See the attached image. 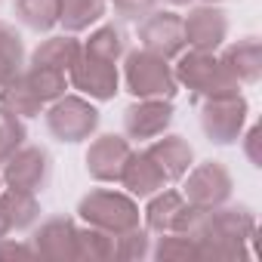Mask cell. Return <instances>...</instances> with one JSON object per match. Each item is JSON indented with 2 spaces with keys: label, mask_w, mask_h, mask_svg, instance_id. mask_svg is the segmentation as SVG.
I'll list each match as a JSON object with an SVG mask.
<instances>
[{
  "label": "cell",
  "mask_w": 262,
  "mask_h": 262,
  "mask_svg": "<svg viewBox=\"0 0 262 262\" xmlns=\"http://www.w3.org/2000/svg\"><path fill=\"white\" fill-rule=\"evenodd\" d=\"M256 219L247 207H216L207 213V225L198 237V259L204 262H241L250 256Z\"/></svg>",
  "instance_id": "cell-1"
},
{
  "label": "cell",
  "mask_w": 262,
  "mask_h": 262,
  "mask_svg": "<svg viewBox=\"0 0 262 262\" xmlns=\"http://www.w3.org/2000/svg\"><path fill=\"white\" fill-rule=\"evenodd\" d=\"M77 216L86 225L102 228L108 234H126L142 225L136 198H129L126 191H111V188H93L90 194H83L77 204Z\"/></svg>",
  "instance_id": "cell-2"
},
{
  "label": "cell",
  "mask_w": 262,
  "mask_h": 262,
  "mask_svg": "<svg viewBox=\"0 0 262 262\" xmlns=\"http://www.w3.org/2000/svg\"><path fill=\"white\" fill-rule=\"evenodd\" d=\"M176 80L179 86H185L194 99H213V96H228V93H241V83L222 68L216 53H204V50H182L176 56Z\"/></svg>",
  "instance_id": "cell-3"
},
{
  "label": "cell",
  "mask_w": 262,
  "mask_h": 262,
  "mask_svg": "<svg viewBox=\"0 0 262 262\" xmlns=\"http://www.w3.org/2000/svg\"><path fill=\"white\" fill-rule=\"evenodd\" d=\"M123 83L126 93H133L136 99H173L179 93L170 59L148 50L123 53Z\"/></svg>",
  "instance_id": "cell-4"
},
{
  "label": "cell",
  "mask_w": 262,
  "mask_h": 262,
  "mask_svg": "<svg viewBox=\"0 0 262 262\" xmlns=\"http://www.w3.org/2000/svg\"><path fill=\"white\" fill-rule=\"evenodd\" d=\"M43 114H47V129L53 133V139L68 142V145L86 142L99 129V108L83 96L65 93L62 99L50 102V108Z\"/></svg>",
  "instance_id": "cell-5"
},
{
  "label": "cell",
  "mask_w": 262,
  "mask_h": 262,
  "mask_svg": "<svg viewBox=\"0 0 262 262\" xmlns=\"http://www.w3.org/2000/svg\"><path fill=\"white\" fill-rule=\"evenodd\" d=\"M247 99L241 93H228V96H213L204 99L201 105V129L204 136L216 145H234L244 133L247 123Z\"/></svg>",
  "instance_id": "cell-6"
},
{
  "label": "cell",
  "mask_w": 262,
  "mask_h": 262,
  "mask_svg": "<svg viewBox=\"0 0 262 262\" xmlns=\"http://www.w3.org/2000/svg\"><path fill=\"white\" fill-rule=\"evenodd\" d=\"M68 86H74L77 93H83L86 99L96 102H108L117 96L120 90V74H117V62L99 59L93 53H86L80 47L74 65L68 68Z\"/></svg>",
  "instance_id": "cell-7"
},
{
  "label": "cell",
  "mask_w": 262,
  "mask_h": 262,
  "mask_svg": "<svg viewBox=\"0 0 262 262\" xmlns=\"http://www.w3.org/2000/svg\"><path fill=\"white\" fill-rule=\"evenodd\" d=\"M182 179H185L182 198L201 210H216V207L228 204V198L234 191V179L219 161H204L194 170H188Z\"/></svg>",
  "instance_id": "cell-8"
},
{
  "label": "cell",
  "mask_w": 262,
  "mask_h": 262,
  "mask_svg": "<svg viewBox=\"0 0 262 262\" xmlns=\"http://www.w3.org/2000/svg\"><path fill=\"white\" fill-rule=\"evenodd\" d=\"M50 173H53V161H50L47 148H40V145H22L13 158L4 161V173H0V176H4L7 188L37 194V191L47 188Z\"/></svg>",
  "instance_id": "cell-9"
},
{
  "label": "cell",
  "mask_w": 262,
  "mask_h": 262,
  "mask_svg": "<svg viewBox=\"0 0 262 262\" xmlns=\"http://www.w3.org/2000/svg\"><path fill=\"white\" fill-rule=\"evenodd\" d=\"M176 117L170 99H136L123 111V133L126 139H158L164 136Z\"/></svg>",
  "instance_id": "cell-10"
},
{
  "label": "cell",
  "mask_w": 262,
  "mask_h": 262,
  "mask_svg": "<svg viewBox=\"0 0 262 262\" xmlns=\"http://www.w3.org/2000/svg\"><path fill=\"white\" fill-rule=\"evenodd\" d=\"M139 43L148 53H158L164 59H176L185 50V31H182V16L161 10V13H148L139 22Z\"/></svg>",
  "instance_id": "cell-11"
},
{
  "label": "cell",
  "mask_w": 262,
  "mask_h": 262,
  "mask_svg": "<svg viewBox=\"0 0 262 262\" xmlns=\"http://www.w3.org/2000/svg\"><path fill=\"white\" fill-rule=\"evenodd\" d=\"M182 31H185V47L216 53L228 37V19L216 4H204L188 10V16H182Z\"/></svg>",
  "instance_id": "cell-12"
},
{
  "label": "cell",
  "mask_w": 262,
  "mask_h": 262,
  "mask_svg": "<svg viewBox=\"0 0 262 262\" xmlns=\"http://www.w3.org/2000/svg\"><path fill=\"white\" fill-rule=\"evenodd\" d=\"M133 155L129 148V139L126 136H117V133H105L99 139L90 142L86 148V170L96 182H120V173Z\"/></svg>",
  "instance_id": "cell-13"
},
{
  "label": "cell",
  "mask_w": 262,
  "mask_h": 262,
  "mask_svg": "<svg viewBox=\"0 0 262 262\" xmlns=\"http://www.w3.org/2000/svg\"><path fill=\"white\" fill-rule=\"evenodd\" d=\"M34 253L50 262L77 259V225L68 216H53L34 231Z\"/></svg>",
  "instance_id": "cell-14"
},
{
  "label": "cell",
  "mask_w": 262,
  "mask_h": 262,
  "mask_svg": "<svg viewBox=\"0 0 262 262\" xmlns=\"http://www.w3.org/2000/svg\"><path fill=\"white\" fill-rule=\"evenodd\" d=\"M145 155L158 164V170L164 173L167 182H179L191 170V164H194V148L182 136H164V139L158 136L145 148Z\"/></svg>",
  "instance_id": "cell-15"
},
{
  "label": "cell",
  "mask_w": 262,
  "mask_h": 262,
  "mask_svg": "<svg viewBox=\"0 0 262 262\" xmlns=\"http://www.w3.org/2000/svg\"><path fill=\"white\" fill-rule=\"evenodd\" d=\"M219 62L237 83H256L262 77V43H259V37H244V40L225 47Z\"/></svg>",
  "instance_id": "cell-16"
},
{
  "label": "cell",
  "mask_w": 262,
  "mask_h": 262,
  "mask_svg": "<svg viewBox=\"0 0 262 262\" xmlns=\"http://www.w3.org/2000/svg\"><path fill=\"white\" fill-rule=\"evenodd\" d=\"M120 185L126 188L129 198H151L155 191H161L167 185V179L145 151H133L120 173Z\"/></svg>",
  "instance_id": "cell-17"
},
{
  "label": "cell",
  "mask_w": 262,
  "mask_h": 262,
  "mask_svg": "<svg viewBox=\"0 0 262 262\" xmlns=\"http://www.w3.org/2000/svg\"><path fill=\"white\" fill-rule=\"evenodd\" d=\"M188 201L182 198V191H173V188H161L148 198V207L142 210V219H145V228L155 231V234H167V231H176L182 213H185Z\"/></svg>",
  "instance_id": "cell-18"
},
{
  "label": "cell",
  "mask_w": 262,
  "mask_h": 262,
  "mask_svg": "<svg viewBox=\"0 0 262 262\" xmlns=\"http://www.w3.org/2000/svg\"><path fill=\"white\" fill-rule=\"evenodd\" d=\"M105 10L108 0H56V25H62L65 34H80L96 25Z\"/></svg>",
  "instance_id": "cell-19"
},
{
  "label": "cell",
  "mask_w": 262,
  "mask_h": 262,
  "mask_svg": "<svg viewBox=\"0 0 262 262\" xmlns=\"http://www.w3.org/2000/svg\"><path fill=\"white\" fill-rule=\"evenodd\" d=\"M0 108H7V111H13L16 117H40L43 114V99L31 90V83H28V77H25V68L13 77V80H7L4 86H0Z\"/></svg>",
  "instance_id": "cell-20"
},
{
  "label": "cell",
  "mask_w": 262,
  "mask_h": 262,
  "mask_svg": "<svg viewBox=\"0 0 262 262\" xmlns=\"http://www.w3.org/2000/svg\"><path fill=\"white\" fill-rule=\"evenodd\" d=\"M0 216L10 222L13 231H25V228H31V225L37 222V216H40L37 194L16 191V188L0 191Z\"/></svg>",
  "instance_id": "cell-21"
},
{
  "label": "cell",
  "mask_w": 262,
  "mask_h": 262,
  "mask_svg": "<svg viewBox=\"0 0 262 262\" xmlns=\"http://www.w3.org/2000/svg\"><path fill=\"white\" fill-rule=\"evenodd\" d=\"M77 53H80V43L74 40V34H56V37H47L43 43H37V50L31 53V65L68 71L74 65Z\"/></svg>",
  "instance_id": "cell-22"
},
{
  "label": "cell",
  "mask_w": 262,
  "mask_h": 262,
  "mask_svg": "<svg viewBox=\"0 0 262 262\" xmlns=\"http://www.w3.org/2000/svg\"><path fill=\"white\" fill-rule=\"evenodd\" d=\"M114 244L117 234H108L93 225L77 228V259L83 262H114Z\"/></svg>",
  "instance_id": "cell-23"
},
{
  "label": "cell",
  "mask_w": 262,
  "mask_h": 262,
  "mask_svg": "<svg viewBox=\"0 0 262 262\" xmlns=\"http://www.w3.org/2000/svg\"><path fill=\"white\" fill-rule=\"evenodd\" d=\"M25 65V43H22V34L0 22V86H4L7 80H13Z\"/></svg>",
  "instance_id": "cell-24"
},
{
  "label": "cell",
  "mask_w": 262,
  "mask_h": 262,
  "mask_svg": "<svg viewBox=\"0 0 262 262\" xmlns=\"http://www.w3.org/2000/svg\"><path fill=\"white\" fill-rule=\"evenodd\" d=\"M86 53L99 56V59H108V62H120L123 53H126V34L117 28V25H99L86 43H83Z\"/></svg>",
  "instance_id": "cell-25"
},
{
  "label": "cell",
  "mask_w": 262,
  "mask_h": 262,
  "mask_svg": "<svg viewBox=\"0 0 262 262\" xmlns=\"http://www.w3.org/2000/svg\"><path fill=\"white\" fill-rule=\"evenodd\" d=\"M25 77H28L31 90H34V93L43 99V105H50V102L62 99V96H65V90H68V77H65V71H56V68L28 65Z\"/></svg>",
  "instance_id": "cell-26"
},
{
  "label": "cell",
  "mask_w": 262,
  "mask_h": 262,
  "mask_svg": "<svg viewBox=\"0 0 262 262\" xmlns=\"http://www.w3.org/2000/svg\"><path fill=\"white\" fill-rule=\"evenodd\" d=\"M151 253L158 262H191V259H198V241L188 234H179V231H167V234H161V241Z\"/></svg>",
  "instance_id": "cell-27"
},
{
  "label": "cell",
  "mask_w": 262,
  "mask_h": 262,
  "mask_svg": "<svg viewBox=\"0 0 262 262\" xmlns=\"http://www.w3.org/2000/svg\"><path fill=\"white\" fill-rule=\"evenodd\" d=\"M16 16L31 31H50L56 25V0H16Z\"/></svg>",
  "instance_id": "cell-28"
},
{
  "label": "cell",
  "mask_w": 262,
  "mask_h": 262,
  "mask_svg": "<svg viewBox=\"0 0 262 262\" xmlns=\"http://www.w3.org/2000/svg\"><path fill=\"white\" fill-rule=\"evenodd\" d=\"M28 139V126L22 117H16L13 111L0 108V164H4L7 158H13Z\"/></svg>",
  "instance_id": "cell-29"
},
{
  "label": "cell",
  "mask_w": 262,
  "mask_h": 262,
  "mask_svg": "<svg viewBox=\"0 0 262 262\" xmlns=\"http://www.w3.org/2000/svg\"><path fill=\"white\" fill-rule=\"evenodd\" d=\"M151 253V237H148V228H133L126 234H117V244H114V259L117 262H136V259H145Z\"/></svg>",
  "instance_id": "cell-30"
},
{
  "label": "cell",
  "mask_w": 262,
  "mask_h": 262,
  "mask_svg": "<svg viewBox=\"0 0 262 262\" xmlns=\"http://www.w3.org/2000/svg\"><path fill=\"white\" fill-rule=\"evenodd\" d=\"M114 10L120 19H129V22H142L148 13H155V4L158 0H111Z\"/></svg>",
  "instance_id": "cell-31"
},
{
  "label": "cell",
  "mask_w": 262,
  "mask_h": 262,
  "mask_svg": "<svg viewBox=\"0 0 262 262\" xmlns=\"http://www.w3.org/2000/svg\"><path fill=\"white\" fill-rule=\"evenodd\" d=\"M259 142H262V126H259V123H253V126H250V133L244 136V155L250 158V164H253V167H262Z\"/></svg>",
  "instance_id": "cell-32"
},
{
  "label": "cell",
  "mask_w": 262,
  "mask_h": 262,
  "mask_svg": "<svg viewBox=\"0 0 262 262\" xmlns=\"http://www.w3.org/2000/svg\"><path fill=\"white\" fill-rule=\"evenodd\" d=\"M16 256L28 259V256H37V253H34V247H28V244H22V241L0 237V259H16Z\"/></svg>",
  "instance_id": "cell-33"
},
{
  "label": "cell",
  "mask_w": 262,
  "mask_h": 262,
  "mask_svg": "<svg viewBox=\"0 0 262 262\" xmlns=\"http://www.w3.org/2000/svg\"><path fill=\"white\" fill-rule=\"evenodd\" d=\"M10 231H13V228H10V222H7V219H4V216H0V237H7V234H10Z\"/></svg>",
  "instance_id": "cell-34"
},
{
  "label": "cell",
  "mask_w": 262,
  "mask_h": 262,
  "mask_svg": "<svg viewBox=\"0 0 262 262\" xmlns=\"http://www.w3.org/2000/svg\"><path fill=\"white\" fill-rule=\"evenodd\" d=\"M167 4H170V7H188L191 0H167Z\"/></svg>",
  "instance_id": "cell-35"
},
{
  "label": "cell",
  "mask_w": 262,
  "mask_h": 262,
  "mask_svg": "<svg viewBox=\"0 0 262 262\" xmlns=\"http://www.w3.org/2000/svg\"><path fill=\"white\" fill-rule=\"evenodd\" d=\"M204 4H222V0H204Z\"/></svg>",
  "instance_id": "cell-36"
},
{
  "label": "cell",
  "mask_w": 262,
  "mask_h": 262,
  "mask_svg": "<svg viewBox=\"0 0 262 262\" xmlns=\"http://www.w3.org/2000/svg\"><path fill=\"white\" fill-rule=\"evenodd\" d=\"M0 182H4V176H0Z\"/></svg>",
  "instance_id": "cell-37"
}]
</instances>
